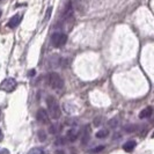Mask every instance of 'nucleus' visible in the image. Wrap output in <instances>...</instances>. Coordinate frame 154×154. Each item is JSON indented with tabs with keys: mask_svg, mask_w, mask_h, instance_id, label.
Masks as SVG:
<instances>
[{
	"mask_svg": "<svg viewBox=\"0 0 154 154\" xmlns=\"http://www.w3.org/2000/svg\"><path fill=\"white\" fill-rule=\"evenodd\" d=\"M48 84L52 89H62L64 87V80L58 73L51 72L48 75Z\"/></svg>",
	"mask_w": 154,
	"mask_h": 154,
	"instance_id": "obj_2",
	"label": "nucleus"
},
{
	"mask_svg": "<svg viewBox=\"0 0 154 154\" xmlns=\"http://www.w3.org/2000/svg\"><path fill=\"white\" fill-rule=\"evenodd\" d=\"M36 119L41 124H49L50 123V115L46 112L45 109L41 108L38 109V111L36 114Z\"/></svg>",
	"mask_w": 154,
	"mask_h": 154,
	"instance_id": "obj_6",
	"label": "nucleus"
},
{
	"mask_svg": "<svg viewBox=\"0 0 154 154\" xmlns=\"http://www.w3.org/2000/svg\"><path fill=\"white\" fill-rule=\"evenodd\" d=\"M108 136H109V131L107 129H101L100 131H97V133H96V138L97 139H104L107 138Z\"/></svg>",
	"mask_w": 154,
	"mask_h": 154,
	"instance_id": "obj_12",
	"label": "nucleus"
},
{
	"mask_svg": "<svg viewBox=\"0 0 154 154\" xmlns=\"http://www.w3.org/2000/svg\"><path fill=\"white\" fill-rule=\"evenodd\" d=\"M136 146H137V143L134 140H129L123 145V149L125 152H132L136 148Z\"/></svg>",
	"mask_w": 154,
	"mask_h": 154,
	"instance_id": "obj_11",
	"label": "nucleus"
},
{
	"mask_svg": "<svg viewBox=\"0 0 154 154\" xmlns=\"http://www.w3.org/2000/svg\"><path fill=\"white\" fill-rule=\"evenodd\" d=\"M152 137H153V138H154V132H153V134H152Z\"/></svg>",
	"mask_w": 154,
	"mask_h": 154,
	"instance_id": "obj_23",
	"label": "nucleus"
},
{
	"mask_svg": "<svg viewBox=\"0 0 154 154\" xmlns=\"http://www.w3.org/2000/svg\"><path fill=\"white\" fill-rule=\"evenodd\" d=\"M16 86H17V84H16L15 79H13V78H7V79H5V80L1 82L0 89H1V91H5V92H13L16 88Z\"/></svg>",
	"mask_w": 154,
	"mask_h": 154,
	"instance_id": "obj_4",
	"label": "nucleus"
},
{
	"mask_svg": "<svg viewBox=\"0 0 154 154\" xmlns=\"http://www.w3.org/2000/svg\"><path fill=\"white\" fill-rule=\"evenodd\" d=\"M78 136H79V131H78L77 129H74V128H72V129H69L67 133H66V138L71 143H73V141H75L78 138Z\"/></svg>",
	"mask_w": 154,
	"mask_h": 154,
	"instance_id": "obj_9",
	"label": "nucleus"
},
{
	"mask_svg": "<svg viewBox=\"0 0 154 154\" xmlns=\"http://www.w3.org/2000/svg\"><path fill=\"white\" fill-rule=\"evenodd\" d=\"M1 14H2V12H1V9H0V16H1Z\"/></svg>",
	"mask_w": 154,
	"mask_h": 154,
	"instance_id": "obj_21",
	"label": "nucleus"
},
{
	"mask_svg": "<svg viewBox=\"0 0 154 154\" xmlns=\"http://www.w3.org/2000/svg\"><path fill=\"white\" fill-rule=\"evenodd\" d=\"M21 20H22V16L21 14H15L14 16H12L11 19H9V21H8V27L9 28H15L19 26V23L21 22Z\"/></svg>",
	"mask_w": 154,
	"mask_h": 154,
	"instance_id": "obj_8",
	"label": "nucleus"
},
{
	"mask_svg": "<svg viewBox=\"0 0 154 154\" xmlns=\"http://www.w3.org/2000/svg\"><path fill=\"white\" fill-rule=\"evenodd\" d=\"M28 154H45V152L42 147H32L28 152Z\"/></svg>",
	"mask_w": 154,
	"mask_h": 154,
	"instance_id": "obj_13",
	"label": "nucleus"
},
{
	"mask_svg": "<svg viewBox=\"0 0 154 154\" xmlns=\"http://www.w3.org/2000/svg\"><path fill=\"white\" fill-rule=\"evenodd\" d=\"M103 148H104V146H97V147H95V148H93V149H91L89 152H91V153H97V152H101Z\"/></svg>",
	"mask_w": 154,
	"mask_h": 154,
	"instance_id": "obj_17",
	"label": "nucleus"
},
{
	"mask_svg": "<svg viewBox=\"0 0 154 154\" xmlns=\"http://www.w3.org/2000/svg\"><path fill=\"white\" fill-rule=\"evenodd\" d=\"M1 140H2V131L0 130V141H1Z\"/></svg>",
	"mask_w": 154,
	"mask_h": 154,
	"instance_id": "obj_20",
	"label": "nucleus"
},
{
	"mask_svg": "<svg viewBox=\"0 0 154 154\" xmlns=\"http://www.w3.org/2000/svg\"><path fill=\"white\" fill-rule=\"evenodd\" d=\"M66 42H67V35L62 32V31L54 32L51 36V44L54 48H62L65 45Z\"/></svg>",
	"mask_w": 154,
	"mask_h": 154,
	"instance_id": "obj_3",
	"label": "nucleus"
},
{
	"mask_svg": "<svg viewBox=\"0 0 154 154\" xmlns=\"http://www.w3.org/2000/svg\"><path fill=\"white\" fill-rule=\"evenodd\" d=\"M118 123H119L118 118H117V117H114L112 119H110V121H109L108 125L111 128V129H115V128H117V126H118Z\"/></svg>",
	"mask_w": 154,
	"mask_h": 154,
	"instance_id": "obj_14",
	"label": "nucleus"
},
{
	"mask_svg": "<svg viewBox=\"0 0 154 154\" xmlns=\"http://www.w3.org/2000/svg\"><path fill=\"white\" fill-rule=\"evenodd\" d=\"M64 20L67 21V22H72L74 20V16H73V6H72V2L69 1L65 6L64 9Z\"/></svg>",
	"mask_w": 154,
	"mask_h": 154,
	"instance_id": "obj_7",
	"label": "nucleus"
},
{
	"mask_svg": "<svg viewBox=\"0 0 154 154\" xmlns=\"http://www.w3.org/2000/svg\"><path fill=\"white\" fill-rule=\"evenodd\" d=\"M75 2H80V0H75Z\"/></svg>",
	"mask_w": 154,
	"mask_h": 154,
	"instance_id": "obj_22",
	"label": "nucleus"
},
{
	"mask_svg": "<svg viewBox=\"0 0 154 154\" xmlns=\"http://www.w3.org/2000/svg\"><path fill=\"white\" fill-rule=\"evenodd\" d=\"M46 106H48V110H49L50 118L56 119V121L60 118V116H62V110H60L58 101L56 100L54 96H48V99H46Z\"/></svg>",
	"mask_w": 154,
	"mask_h": 154,
	"instance_id": "obj_1",
	"label": "nucleus"
},
{
	"mask_svg": "<svg viewBox=\"0 0 154 154\" xmlns=\"http://www.w3.org/2000/svg\"><path fill=\"white\" fill-rule=\"evenodd\" d=\"M38 139L41 140V141H44V140L46 139V134L43 130H39L38 131Z\"/></svg>",
	"mask_w": 154,
	"mask_h": 154,
	"instance_id": "obj_16",
	"label": "nucleus"
},
{
	"mask_svg": "<svg viewBox=\"0 0 154 154\" xmlns=\"http://www.w3.org/2000/svg\"><path fill=\"white\" fill-rule=\"evenodd\" d=\"M153 115V108L152 107H146L144 108L140 112H139V118L140 119H145V118H148Z\"/></svg>",
	"mask_w": 154,
	"mask_h": 154,
	"instance_id": "obj_10",
	"label": "nucleus"
},
{
	"mask_svg": "<svg viewBox=\"0 0 154 154\" xmlns=\"http://www.w3.org/2000/svg\"><path fill=\"white\" fill-rule=\"evenodd\" d=\"M91 137H92V128L91 125L87 124L81 131V145H87L88 141L91 140Z\"/></svg>",
	"mask_w": 154,
	"mask_h": 154,
	"instance_id": "obj_5",
	"label": "nucleus"
},
{
	"mask_svg": "<svg viewBox=\"0 0 154 154\" xmlns=\"http://www.w3.org/2000/svg\"><path fill=\"white\" fill-rule=\"evenodd\" d=\"M50 132H51V133H57V132H58L57 125H50Z\"/></svg>",
	"mask_w": 154,
	"mask_h": 154,
	"instance_id": "obj_19",
	"label": "nucleus"
},
{
	"mask_svg": "<svg viewBox=\"0 0 154 154\" xmlns=\"http://www.w3.org/2000/svg\"><path fill=\"white\" fill-rule=\"evenodd\" d=\"M124 130L126 132H130V133H131V132H134L137 130V126H136V125H126V126L124 128Z\"/></svg>",
	"mask_w": 154,
	"mask_h": 154,
	"instance_id": "obj_15",
	"label": "nucleus"
},
{
	"mask_svg": "<svg viewBox=\"0 0 154 154\" xmlns=\"http://www.w3.org/2000/svg\"><path fill=\"white\" fill-rule=\"evenodd\" d=\"M51 12H52V7H49L48 8V11H46V16L44 17V21H48V20L50 19V16H51Z\"/></svg>",
	"mask_w": 154,
	"mask_h": 154,
	"instance_id": "obj_18",
	"label": "nucleus"
}]
</instances>
